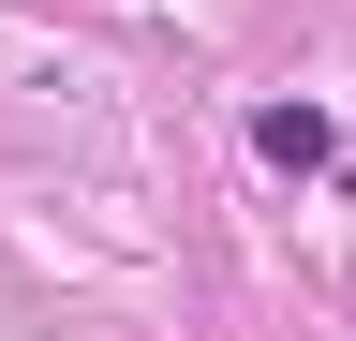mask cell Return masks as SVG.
Returning <instances> with one entry per match:
<instances>
[{"label":"cell","instance_id":"1","mask_svg":"<svg viewBox=\"0 0 356 341\" xmlns=\"http://www.w3.org/2000/svg\"><path fill=\"white\" fill-rule=\"evenodd\" d=\"M252 163H267V178H327V163H341V119L327 104H252Z\"/></svg>","mask_w":356,"mask_h":341}]
</instances>
